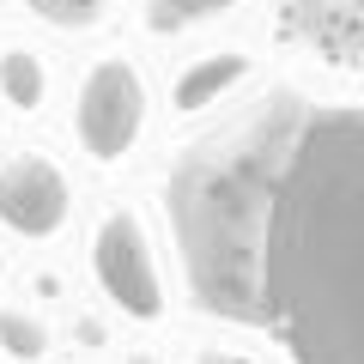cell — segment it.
<instances>
[{
  "instance_id": "4",
  "label": "cell",
  "mask_w": 364,
  "mask_h": 364,
  "mask_svg": "<svg viewBox=\"0 0 364 364\" xmlns=\"http://www.w3.org/2000/svg\"><path fill=\"white\" fill-rule=\"evenodd\" d=\"M91 261H97V286H104V291H109V298H116L128 316H158L164 291H158L152 249H146L140 219H134V213H116V219H104Z\"/></svg>"
},
{
  "instance_id": "1",
  "label": "cell",
  "mask_w": 364,
  "mask_h": 364,
  "mask_svg": "<svg viewBox=\"0 0 364 364\" xmlns=\"http://www.w3.org/2000/svg\"><path fill=\"white\" fill-rule=\"evenodd\" d=\"M291 364H364V109L304 116L261 261Z\"/></svg>"
},
{
  "instance_id": "11",
  "label": "cell",
  "mask_w": 364,
  "mask_h": 364,
  "mask_svg": "<svg viewBox=\"0 0 364 364\" xmlns=\"http://www.w3.org/2000/svg\"><path fill=\"white\" fill-rule=\"evenodd\" d=\"M200 364H243V358H231V352H200Z\"/></svg>"
},
{
  "instance_id": "9",
  "label": "cell",
  "mask_w": 364,
  "mask_h": 364,
  "mask_svg": "<svg viewBox=\"0 0 364 364\" xmlns=\"http://www.w3.org/2000/svg\"><path fill=\"white\" fill-rule=\"evenodd\" d=\"M0 346L13 352V358H43V346H49V334H43V322H31V316L6 310V316H0Z\"/></svg>"
},
{
  "instance_id": "7",
  "label": "cell",
  "mask_w": 364,
  "mask_h": 364,
  "mask_svg": "<svg viewBox=\"0 0 364 364\" xmlns=\"http://www.w3.org/2000/svg\"><path fill=\"white\" fill-rule=\"evenodd\" d=\"M0 91H6V104L37 109L43 104V61H37V55H25V49L0 55Z\"/></svg>"
},
{
  "instance_id": "3",
  "label": "cell",
  "mask_w": 364,
  "mask_h": 364,
  "mask_svg": "<svg viewBox=\"0 0 364 364\" xmlns=\"http://www.w3.org/2000/svg\"><path fill=\"white\" fill-rule=\"evenodd\" d=\"M146 116V91L140 73L128 61H104L85 79V97H79V140H85L91 158H122L140 134Z\"/></svg>"
},
{
  "instance_id": "10",
  "label": "cell",
  "mask_w": 364,
  "mask_h": 364,
  "mask_svg": "<svg viewBox=\"0 0 364 364\" xmlns=\"http://www.w3.org/2000/svg\"><path fill=\"white\" fill-rule=\"evenodd\" d=\"M25 6H37L55 25H91V18L104 13V0H25Z\"/></svg>"
},
{
  "instance_id": "5",
  "label": "cell",
  "mask_w": 364,
  "mask_h": 364,
  "mask_svg": "<svg viewBox=\"0 0 364 364\" xmlns=\"http://www.w3.org/2000/svg\"><path fill=\"white\" fill-rule=\"evenodd\" d=\"M67 176L49 164V158L25 152L0 164V219L13 225L18 237H49L55 225L67 219Z\"/></svg>"
},
{
  "instance_id": "2",
  "label": "cell",
  "mask_w": 364,
  "mask_h": 364,
  "mask_svg": "<svg viewBox=\"0 0 364 364\" xmlns=\"http://www.w3.org/2000/svg\"><path fill=\"white\" fill-rule=\"evenodd\" d=\"M298 104L267 97L231 134L200 140L164 188L188 286H195L200 310L225 316V322H267L261 261H267L273 195H279L286 158L298 146Z\"/></svg>"
},
{
  "instance_id": "12",
  "label": "cell",
  "mask_w": 364,
  "mask_h": 364,
  "mask_svg": "<svg viewBox=\"0 0 364 364\" xmlns=\"http://www.w3.org/2000/svg\"><path fill=\"white\" fill-rule=\"evenodd\" d=\"M128 364H158V358H146V352H134V358H128Z\"/></svg>"
},
{
  "instance_id": "8",
  "label": "cell",
  "mask_w": 364,
  "mask_h": 364,
  "mask_svg": "<svg viewBox=\"0 0 364 364\" xmlns=\"http://www.w3.org/2000/svg\"><path fill=\"white\" fill-rule=\"evenodd\" d=\"M225 6H237V0H152L146 18H152V31H182V25H195V18L225 13Z\"/></svg>"
},
{
  "instance_id": "6",
  "label": "cell",
  "mask_w": 364,
  "mask_h": 364,
  "mask_svg": "<svg viewBox=\"0 0 364 364\" xmlns=\"http://www.w3.org/2000/svg\"><path fill=\"white\" fill-rule=\"evenodd\" d=\"M237 73H243V55H207V61H195L176 79V109H207Z\"/></svg>"
}]
</instances>
